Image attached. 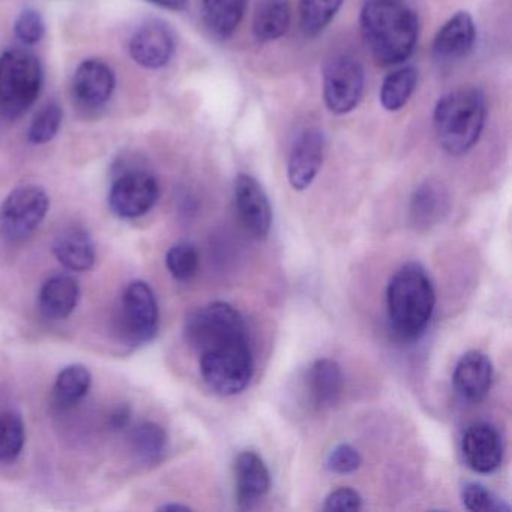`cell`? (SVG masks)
<instances>
[{"instance_id": "22", "label": "cell", "mask_w": 512, "mask_h": 512, "mask_svg": "<svg viewBox=\"0 0 512 512\" xmlns=\"http://www.w3.org/2000/svg\"><path fill=\"white\" fill-rule=\"evenodd\" d=\"M311 400L317 409H329L340 400L344 389V376L338 362L323 358L314 362L308 374Z\"/></svg>"}, {"instance_id": "24", "label": "cell", "mask_w": 512, "mask_h": 512, "mask_svg": "<svg viewBox=\"0 0 512 512\" xmlns=\"http://www.w3.org/2000/svg\"><path fill=\"white\" fill-rule=\"evenodd\" d=\"M248 0H203L202 14L206 28L221 40L235 34L247 11Z\"/></svg>"}, {"instance_id": "10", "label": "cell", "mask_w": 512, "mask_h": 512, "mask_svg": "<svg viewBox=\"0 0 512 512\" xmlns=\"http://www.w3.org/2000/svg\"><path fill=\"white\" fill-rule=\"evenodd\" d=\"M160 199V185L155 176L143 170L124 173L113 182L109 206L113 214L134 220L148 214Z\"/></svg>"}, {"instance_id": "12", "label": "cell", "mask_w": 512, "mask_h": 512, "mask_svg": "<svg viewBox=\"0 0 512 512\" xmlns=\"http://www.w3.org/2000/svg\"><path fill=\"white\" fill-rule=\"evenodd\" d=\"M326 140L317 128H305L293 140L287 161V178L293 190L304 191L313 184L325 160Z\"/></svg>"}, {"instance_id": "8", "label": "cell", "mask_w": 512, "mask_h": 512, "mask_svg": "<svg viewBox=\"0 0 512 512\" xmlns=\"http://www.w3.org/2000/svg\"><path fill=\"white\" fill-rule=\"evenodd\" d=\"M365 89V71L350 55H337L323 68V100L332 115L353 112L361 103Z\"/></svg>"}, {"instance_id": "11", "label": "cell", "mask_w": 512, "mask_h": 512, "mask_svg": "<svg viewBox=\"0 0 512 512\" xmlns=\"http://www.w3.org/2000/svg\"><path fill=\"white\" fill-rule=\"evenodd\" d=\"M131 58L146 70H160L172 61L176 35L163 20H148L134 31L128 43Z\"/></svg>"}, {"instance_id": "36", "label": "cell", "mask_w": 512, "mask_h": 512, "mask_svg": "<svg viewBox=\"0 0 512 512\" xmlns=\"http://www.w3.org/2000/svg\"><path fill=\"white\" fill-rule=\"evenodd\" d=\"M131 410L127 406L118 407L115 412L110 415V425L115 430H121V428L127 427L130 424Z\"/></svg>"}, {"instance_id": "23", "label": "cell", "mask_w": 512, "mask_h": 512, "mask_svg": "<svg viewBox=\"0 0 512 512\" xmlns=\"http://www.w3.org/2000/svg\"><path fill=\"white\" fill-rule=\"evenodd\" d=\"M292 22L289 0H260L253 19V34L260 43H272L287 34Z\"/></svg>"}, {"instance_id": "16", "label": "cell", "mask_w": 512, "mask_h": 512, "mask_svg": "<svg viewBox=\"0 0 512 512\" xmlns=\"http://www.w3.org/2000/svg\"><path fill=\"white\" fill-rule=\"evenodd\" d=\"M493 380V365L485 353L470 350L455 365V391L470 403H479L488 395Z\"/></svg>"}, {"instance_id": "9", "label": "cell", "mask_w": 512, "mask_h": 512, "mask_svg": "<svg viewBox=\"0 0 512 512\" xmlns=\"http://www.w3.org/2000/svg\"><path fill=\"white\" fill-rule=\"evenodd\" d=\"M122 331L134 344L154 340L160 325V308L154 290L145 281L128 284L122 296Z\"/></svg>"}, {"instance_id": "5", "label": "cell", "mask_w": 512, "mask_h": 512, "mask_svg": "<svg viewBox=\"0 0 512 512\" xmlns=\"http://www.w3.org/2000/svg\"><path fill=\"white\" fill-rule=\"evenodd\" d=\"M203 382L215 394L232 397L253 379L254 358L248 335L220 344L200 355Z\"/></svg>"}, {"instance_id": "15", "label": "cell", "mask_w": 512, "mask_h": 512, "mask_svg": "<svg viewBox=\"0 0 512 512\" xmlns=\"http://www.w3.org/2000/svg\"><path fill=\"white\" fill-rule=\"evenodd\" d=\"M115 88V71L100 59L83 61L74 73V97L88 109H100L109 103Z\"/></svg>"}, {"instance_id": "25", "label": "cell", "mask_w": 512, "mask_h": 512, "mask_svg": "<svg viewBox=\"0 0 512 512\" xmlns=\"http://www.w3.org/2000/svg\"><path fill=\"white\" fill-rule=\"evenodd\" d=\"M130 446L142 463L154 464L166 454L169 437L157 422L143 421L130 431Z\"/></svg>"}, {"instance_id": "1", "label": "cell", "mask_w": 512, "mask_h": 512, "mask_svg": "<svg viewBox=\"0 0 512 512\" xmlns=\"http://www.w3.org/2000/svg\"><path fill=\"white\" fill-rule=\"evenodd\" d=\"M361 32L374 61L392 67L412 56L419 20L403 0H367L361 11Z\"/></svg>"}, {"instance_id": "37", "label": "cell", "mask_w": 512, "mask_h": 512, "mask_svg": "<svg viewBox=\"0 0 512 512\" xmlns=\"http://www.w3.org/2000/svg\"><path fill=\"white\" fill-rule=\"evenodd\" d=\"M148 2L166 10L179 11L187 5L188 0H148Z\"/></svg>"}, {"instance_id": "21", "label": "cell", "mask_w": 512, "mask_h": 512, "mask_svg": "<svg viewBox=\"0 0 512 512\" xmlns=\"http://www.w3.org/2000/svg\"><path fill=\"white\" fill-rule=\"evenodd\" d=\"M449 211V194L439 181H425L410 199V220L416 229H428Z\"/></svg>"}, {"instance_id": "27", "label": "cell", "mask_w": 512, "mask_h": 512, "mask_svg": "<svg viewBox=\"0 0 512 512\" xmlns=\"http://www.w3.org/2000/svg\"><path fill=\"white\" fill-rule=\"evenodd\" d=\"M344 0H299V22L308 37L322 34L343 7Z\"/></svg>"}, {"instance_id": "4", "label": "cell", "mask_w": 512, "mask_h": 512, "mask_svg": "<svg viewBox=\"0 0 512 512\" xmlns=\"http://www.w3.org/2000/svg\"><path fill=\"white\" fill-rule=\"evenodd\" d=\"M43 89V67L37 56L25 50L0 55V115L20 118L34 106Z\"/></svg>"}, {"instance_id": "13", "label": "cell", "mask_w": 512, "mask_h": 512, "mask_svg": "<svg viewBox=\"0 0 512 512\" xmlns=\"http://www.w3.org/2000/svg\"><path fill=\"white\" fill-rule=\"evenodd\" d=\"M464 463L473 472H496L503 460V442L499 431L487 422H476L467 427L461 440Z\"/></svg>"}, {"instance_id": "18", "label": "cell", "mask_w": 512, "mask_h": 512, "mask_svg": "<svg viewBox=\"0 0 512 512\" xmlns=\"http://www.w3.org/2000/svg\"><path fill=\"white\" fill-rule=\"evenodd\" d=\"M476 41V28L469 13L455 14L437 32L433 43V55L437 61L455 62L472 52Z\"/></svg>"}, {"instance_id": "7", "label": "cell", "mask_w": 512, "mask_h": 512, "mask_svg": "<svg viewBox=\"0 0 512 512\" xmlns=\"http://www.w3.org/2000/svg\"><path fill=\"white\" fill-rule=\"evenodd\" d=\"M49 206V196L43 188L37 185L16 188L0 206V233L8 241H25L41 226Z\"/></svg>"}, {"instance_id": "38", "label": "cell", "mask_w": 512, "mask_h": 512, "mask_svg": "<svg viewBox=\"0 0 512 512\" xmlns=\"http://www.w3.org/2000/svg\"><path fill=\"white\" fill-rule=\"evenodd\" d=\"M160 511H191V508L181 505V503H167V505L161 506Z\"/></svg>"}, {"instance_id": "35", "label": "cell", "mask_w": 512, "mask_h": 512, "mask_svg": "<svg viewBox=\"0 0 512 512\" xmlns=\"http://www.w3.org/2000/svg\"><path fill=\"white\" fill-rule=\"evenodd\" d=\"M362 508V497L353 488L343 487L332 491L325 499V511H359Z\"/></svg>"}, {"instance_id": "29", "label": "cell", "mask_w": 512, "mask_h": 512, "mask_svg": "<svg viewBox=\"0 0 512 512\" xmlns=\"http://www.w3.org/2000/svg\"><path fill=\"white\" fill-rule=\"evenodd\" d=\"M26 442L25 422L19 413L0 412V463H11L22 454Z\"/></svg>"}, {"instance_id": "33", "label": "cell", "mask_w": 512, "mask_h": 512, "mask_svg": "<svg viewBox=\"0 0 512 512\" xmlns=\"http://www.w3.org/2000/svg\"><path fill=\"white\" fill-rule=\"evenodd\" d=\"M14 34L25 46H35L46 35V22L34 8H26L14 23Z\"/></svg>"}, {"instance_id": "2", "label": "cell", "mask_w": 512, "mask_h": 512, "mask_svg": "<svg viewBox=\"0 0 512 512\" xmlns=\"http://www.w3.org/2000/svg\"><path fill=\"white\" fill-rule=\"evenodd\" d=\"M436 308V290L424 266H401L386 289L389 328L401 341H415L427 331Z\"/></svg>"}, {"instance_id": "28", "label": "cell", "mask_w": 512, "mask_h": 512, "mask_svg": "<svg viewBox=\"0 0 512 512\" xmlns=\"http://www.w3.org/2000/svg\"><path fill=\"white\" fill-rule=\"evenodd\" d=\"M92 383V374L88 367L73 364L59 373L55 383V395L61 404H76L86 397Z\"/></svg>"}, {"instance_id": "20", "label": "cell", "mask_w": 512, "mask_h": 512, "mask_svg": "<svg viewBox=\"0 0 512 512\" xmlns=\"http://www.w3.org/2000/svg\"><path fill=\"white\" fill-rule=\"evenodd\" d=\"M79 299L80 287L77 280L70 275H56L41 287L38 307L47 319L62 320L76 310Z\"/></svg>"}, {"instance_id": "14", "label": "cell", "mask_w": 512, "mask_h": 512, "mask_svg": "<svg viewBox=\"0 0 512 512\" xmlns=\"http://www.w3.org/2000/svg\"><path fill=\"white\" fill-rule=\"evenodd\" d=\"M235 203L242 223L256 238H266L272 226V208L257 179L239 175L235 181Z\"/></svg>"}, {"instance_id": "34", "label": "cell", "mask_w": 512, "mask_h": 512, "mask_svg": "<svg viewBox=\"0 0 512 512\" xmlns=\"http://www.w3.org/2000/svg\"><path fill=\"white\" fill-rule=\"evenodd\" d=\"M326 469L338 475H347L355 472L362 464V457L358 449L353 448L349 443H340L326 455Z\"/></svg>"}, {"instance_id": "31", "label": "cell", "mask_w": 512, "mask_h": 512, "mask_svg": "<svg viewBox=\"0 0 512 512\" xmlns=\"http://www.w3.org/2000/svg\"><path fill=\"white\" fill-rule=\"evenodd\" d=\"M166 265L175 280H191L199 271V251L190 242H179L167 251Z\"/></svg>"}, {"instance_id": "17", "label": "cell", "mask_w": 512, "mask_h": 512, "mask_svg": "<svg viewBox=\"0 0 512 512\" xmlns=\"http://www.w3.org/2000/svg\"><path fill=\"white\" fill-rule=\"evenodd\" d=\"M236 499L242 509H250L268 494L271 473L262 457L253 451L241 452L235 461Z\"/></svg>"}, {"instance_id": "30", "label": "cell", "mask_w": 512, "mask_h": 512, "mask_svg": "<svg viewBox=\"0 0 512 512\" xmlns=\"http://www.w3.org/2000/svg\"><path fill=\"white\" fill-rule=\"evenodd\" d=\"M64 112L58 103H49L40 110L29 125L28 139L34 145H46L61 130Z\"/></svg>"}, {"instance_id": "32", "label": "cell", "mask_w": 512, "mask_h": 512, "mask_svg": "<svg viewBox=\"0 0 512 512\" xmlns=\"http://www.w3.org/2000/svg\"><path fill=\"white\" fill-rule=\"evenodd\" d=\"M461 500L464 508L472 512H509L511 508L502 499L491 493L479 482H467L461 488Z\"/></svg>"}, {"instance_id": "6", "label": "cell", "mask_w": 512, "mask_h": 512, "mask_svg": "<svg viewBox=\"0 0 512 512\" xmlns=\"http://www.w3.org/2000/svg\"><path fill=\"white\" fill-rule=\"evenodd\" d=\"M245 335L244 317L227 302H212L193 311L184 326L185 341L199 355Z\"/></svg>"}, {"instance_id": "3", "label": "cell", "mask_w": 512, "mask_h": 512, "mask_svg": "<svg viewBox=\"0 0 512 512\" xmlns=\"http://www.w3.org/2000/svg\"><path fill=\"white\" fill-rule=\"evenodd\" d=\"M485 119L487 101L479 89L460 88L443 95L433 115L440 148L454 157L467 154L481 139Z\"/></svg>"}, {"instance_id": "26", "label": "cell", "mask_w": 512, "mask_h": 512, "mask_svg": "<svg viewBox=\"0 0 512 512\" xmlns=\"http://www.w3.org/2000/svg\"><path fill=\"white\" fill-rule=\"evenodd\" d=\"M418 79V70L412 65L397 68L389 73L380 88V104L383 109L388 112H398L403 109L416 91Z\"/></svg>"}, {"instance_id": "19", "label": "cell", "mask_w": 512, "mask_h": 512, "mask_svg": "<svg viewBox=\"0 0 512 512\" xmlns=\"http://www.w3.org/2000/svg\"><path fill=\"white\" fill-rule=\"evenodd\" d=\"M56 259L74 272L88 271L97 260L94 239L83 227H68L62 230L53 242Z\"/></svg>"}]
</instances>
